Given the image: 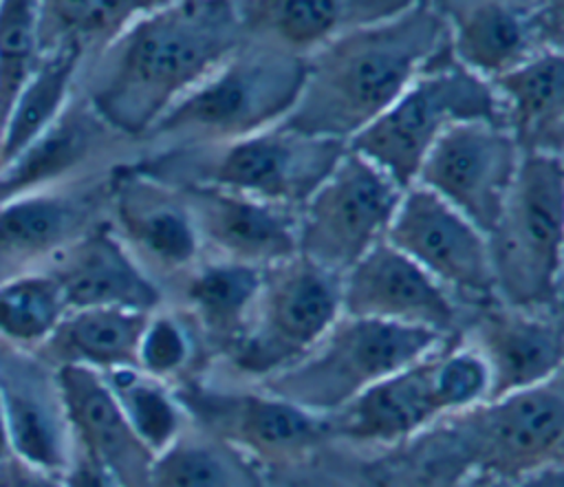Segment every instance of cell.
<instances>
[{"instance_id":"cell-9","label":"cell","mask_w":564,"mask_h":487,"mask_svg":"<svg viewBox=\"0 0 564 487\" xmlns=\"http://www.w3.org/2000/svg\"><path fill=\"white\" fill-rule=\"evenodd\" d=\"M401 196L403 190L390 176L346 148L297 209V253L341 278L386 238Z\"/></svg>"},{"instance_id":"cell-30","label":"cell","mask_w":564,"mask_h":487,"mask_svg":"<svg viewBox=\"0 0 564 487\" xmlns=\"http://www.w3.org/2000/svg\"><path fill=\"white\" fill-rule=\"evenodd\" d=\"M145 487H264V483L249 456L189 425L154 456Z\"/></svg>"},{"instance_id":"cell-23","label":"cell","mask_w":564,"mask_h":487,"mask_svg":"<svg viewBox=\"0 0 564 487\" xmlns=\"http://www.w3.org/2000/svg\"><path fill=\"white\" fill-rule=\"evenodd\" d=\"M46 271L57 280L68 311L130 309L154 313L163 306V291L126 251L108 220L79 238Z\"/></svg>"},{"instance_id":"cell-39","label":"cell","mask_w":564,"mask_h":487,"mask_svg":"<svg viewBox=\"0 0 564 487\" xmlns=\"http://www.w3.org/2000/svg\"><path fill=\"white\" fill-rule=\"evenodd\" d=\"M11 458V447H9V434H7V423H4V412L0 403V469L7 465Z\"/></svg>"},{"instance_id":"cell-33","label":"cell","mask_w":564,"mask_h":487,"mask_svg":"<svg viewBox=\"0 0 564 487\" xmlns=\"http://www.w3.org/2000/svg\"><path fill=\"white\" fill-rule=\"evenodd\" d=\"M68 313L51 271H33L0 282V342L37 350Z\"/></svg>"},{"instance_id":"cell-36","label":"cell","mask_w":564,"mask_h":487,"mask_svg":"<svg viewBox=\"0 0 564 487\" xmlns=\"http://www.w3.org/2000/svg\"><path fill=\"white\" fill-rule=\"evenodd\" d=\"M432 390L441 419L485 403L489 372L482 357L469 344H452L447 339L434 357Z\"/></svg>"},{"instance_id":"cell-5","label":"cell","mask_w":564,"mask_h":487,"mask_svg":"<svg viewBox=\"0 0 564 487\" xmlns=\"http://www.w3.org/2000/svg\"><path fill=\"white\" fill-rule=\"evenodd\" d=\"M562 223V156H522L505 209L487 236L498 304L560 315Z\"/></svg>"},{"instance_id":"cell-18","label":"cell","mask_w":564,"mask_h":487,"mask_svg":"<svg viewBox=\"0 0 564 487\" xmlns=\"http://www.w3.org/2000/svg\"><path fill=\"white\" fill-rule=\"evenodd\" d=\"M0 403L11 456L62 476L75 454L57 370L33 350L0 342Z\"/></svg>"},{"instance_id":"cell-22","label":"cell","mask_w":564,"mask_h":487,"mask_svg":"<svg viewBox=\"0 0 564 487\" xmlns=\"http://www.w3.org/2000/svg\"><path fill=\"white\" fill-rule=\"evenodd\" d=\"M55 370L75 450L110 472L123 487H145L154 454L130 428L104 377L79 366Z\"/></svg>"},{"instance_id":"cell-19","label":"cell","mask_w":564,"mask_h":487,"mask_svg":"<svg viewBox=\"0 0 564 487\" xmlns=\"http://www.w3.org/2000/svg\"><path fill=\"white\" fill-rule=\"evenodd\" d=\"M341 315L427 328L449 337L458 304L410 258L377 242L339 278Z\"/></svg>"},{"instance_id":"cell-29","label":"cell","mask_w":564,"mask_h":487,"mask_svg":"<svg viewBox=\"0 0 564 487\" xmlns=\"http://www.w3.org/2000/svg\"><path fill=\"white\" fill-rule=\"evenodd\" d=\"M86 55L75 44L42 53L0 130V170L35 141L70 101Z\"/></svg>"},{"instance_id":"cell-27","label":"cell","mask_w":564,"mask_h":487,"mask_svg":"<svg viewBox=\"0 0 564 487\" xmlns=\"http://www.w3.org/2000/svg\"><path fill=\"white\" fill-rule=\"evenodd\" d=\"M260 278L262 269L203 258L163 291V300L165 293H174L178 313L192 324L198 339L225 355L247 324Z\"/></svg>"},{"instance_id":"cell-37","label":"cell","mask_w":564,"mask_h":487,"mask_svg":"<svg viewBox=\"0 0 564 487\" xmlns=\"http://www.w3.org/2000/svg\"><path fill=\"white\" fill-rule=\"evenodd\" d=\"M64 487H123L110 472L90 461L86 454L75 450L70 465L62 474Z\"/></svg>"},{"instance_id":"cell-15","label":"cell","mask_w":564,"mask_h":487,"mask_svg":"<svg viewBox=\"0 0 564 487\" xmlns=\"http://www.w3.org/2000/svg\"><path fill=\"white\" fill-rule=\"evenodd\" d=\"M562 2H436L454 62L491 82L540 53H562Z\"/></svg>"},{"instance_id":"cell-3","label":"cell","mask_w":564,"mask_h":487,"mask_svg":"<svg viewBox=\"0 0 564 487\" xmlns=\"http://www.w3.org/2000/svg\"><path fill=\"white\" fill-rule=\"evenodd\" d=\"M306 59L273 44L245 40L209 77L183 95L145 132V154L231 143L284 121Z\"/></svg>"},{"instance_id":"cell-10","label":"cell","mask_w":564,"mask_h":487,"mask_svg":"<svg viewBox=\"0 0 564 487\" xmlns=\"http://www.w3.org/2000/svg\"><path fill=\"white\" fill-rule=\"evenodd\" d=\"M467 463L498 478L557 472L564 450L562 375L447 416Z\"/></svg>"},{"instance_id":"cell-25","label":"cell","mask_w":564,"mask_h":487,"mask_svg":"<svg viewBox=\"0 0 564 487\" xmlns=\"http://www.w3.org/2000/svg\"><path fill=\"white\" fill-rule=\"evenodd\" d=\"M436 350L370 386L328 416L333 436L355 443H397L441 421L432 390Z\"/></svg>"},{"instance_id":"cell-24","label":"cell","mask_w":564,"mask_h":487,"mask_svg":"<svg viewBox=\"0 0 564 487\" xmlns=\"http://www.w3.org/2000/svg\"><path fill=\"white\" fill-rule=\"evenodd\" d=\"M410 0H247L236 2L245 40L308 57L335 37L390 18Z\"/></svg>"},{"instance_id":"cell-12","label":"cell","mask_w":564,"mask_h":487,"mask_svg":"<svg viewBox=\"0 0 564 487\" xmlns=\"http://www.w3.org/2000/svg\"><path fill=\"white\" fill-rule=\"evenodd\" d=\"M522 154L505 126L463 121L447 128L423 156L421 185L489 236L516 183Z\"/></svg>"},{"instance_id":"cell-16","label":"cell","mask_w":564,"mask_h":487,"mask_svg":"<svg viewBox=\"0 0 564 487\" xmlns=\"http://www.w3.org/2000/svg\"><path fill=\"white\" fill-rule=\"evenodd\" d=\"M110 172L0 203V282L46 271L106 223Z\"/></svg>"},{"instance_id":"cell-8","label":"cell","mask_w":564,"mask_h":487,"mask_svg":"<svg viewBox=\"0 0 564 487\" xmlns=\"http://www.w3.org/2000/svg\"><path fill=\"white\" fill-rule=\"evenodd\" d=\"M339 315V275L295 253L262 269L247 324L225 357L260 383L302 359Z\"/></svg>"},{"instance_id":"cell-32","label":"cell","mask_w":564,"mask_h":487,"mask_svg":"<svg viewBox=\"0 0 564 487\" xmlns=\"http://www.w3.org/2000/svg\"><path fill=\"white\" fill-rule=\"evenodd\" d=\"M154 2H40V48L75 44L90 59Z\"/></svg>"},{"instance_id":"cell-26","label":"cell","mask_w":564,"mask_h":487,"mask_svg":"<svg viewBox=\"0 0 564 487\" xmlns=\"http://www.w3.org/2000/svg\"><path fill=\"white\" fill-rule=\"evenodd\" d=\"M489 84L520 154L562 156L564 53H540Z\"/></svg>"},{"instance_id":"cell-31","label":"cell","mask_w":564,"mask_h":487,"mask_svg":"<svg viewBox=\"0 0 564 487\" xmlns=\"http://www.w3.org/2000/svg\"><path fill=\"white\" fill-rule=\"evenodd\" d=\"M101 377L130 428L154 456L167 450L192 425L176 392L139 368H119Z\"/></svg>"},{"instance_id":"cell-13","label":"cell","mask_w":564,"mask_h":487,"mask_svg":"<svg viewBox=\"0 0 564 487\" xmlns=\"http://www.w3.org/2000/svg\"><path fill=\"white\" fill-rule=\"evenodd\" d=\"M383 240L441 284L456 304L478 309L496 302L487 236L425 187L403 190Z\"/></svg>"},{"instance_id":"cell-38","label":"cell","mask_w":564,"mask_h":487,"mask_svg":"<svg viewBox=\"0 0 564 487\" xmlns=\"http://www.w3.org/2000/svg\"><path fill=\"white\" fill-rule=\"evenodd\" d=\"M0 487H64V485H62V476L40 472L11 456L7 465L0 469Z\"/></svg>"},{"instance_id":"cell-28","label":"cell","mask_w":564,"mask_h":487,"mask_svg":"<svg viewBox=\"0 0 564 487\" xmlns=\"http://www.w3.org/2000/svg\"><path fill=\"white\" fill-rule=\"evenodd\" d=\"M148 317L150 313L130 309H75L33 353L53 368L79 366L99 375L137 368V350Z\"/></svg>"},{"instance_id":"cell-2","label":"cell","mask_w":564,"mask_h":487,"mask_svg":"<svg viewBox=\"0 0 564 487\" xmlns=\"http://www.w3.org/2000/svg\"><path fill=\"white\" fill-rule=\"evenodd\" d=\"M445 44L443 15L427 0L357 26L306 57L302 90L280 126L348 145Z\"/></svg>"},{"instance_id":"cell-21","label":"cell","mask_w":564,"mask_h":487,"mask_svg":"<svg viewBox=\"0 0 564 487\" xmlns=\"http://www.w3.org/2000/svg\"><path fill=\"white\" fill-rule=\"evenodd\" d=\"M489 372L487 401H496L562 375V320L491 302L478 306L467 342Z\"/></svg>"},{"instance_id":"cell-7","label":"cell","mask_w":564,"mask_h":487,"mask_svg":"<svg viewBox=\"0 0 564 487\" xmlns=\"http://www.w3.org/2000/svg\"><path fill=\"white\" fill-rule=\"evenodd\" d=\"M463 121L502 126V112L491 84L454 62L445 44L397 101L348 141V150L408 190L434 141Z\"/></svg>"},{"instance_id":"cell-34","label":"cell","mask_w":564,"mask_h":487,"mask_svg":"<svg viewBox=\"0 0 564 487\" xmlns=\"http://www.w3.org/2000/svg\"><path fill=\"white\" fill-rule=\"evenodd\" d=\"M40 57V2L0 0V130Z\"/></svg>"},{"instance_id":"cell-1","label":"cell","mask_w":564,"mask_h":487,"mask_svg":"<svg viewBox=\"0 0 564 487\" xmlns=\"http://www.w3.org/2000/svg\"><path fill=\"white\" fill-rule=\"evenodd\" d=\"M242 42L236 2L156 0L82 64L77 90L106 123L141 143Z\"/></svg>"},{"instance_id":"cell-6","label":"cell","mask_w":564,"mask_h":487,"mask_svg":"<svg viewBox=\"0 0 564 487\" xmlns=\"http://www.w3.org/2000/svg\"><path fill=\"white\" fill-rule=\"evenodd\" d=\"M447 339L427 328L339 315L302 359L258 388L311 414L333 416L370 386L423 359Z\"/></svg>"},{"instance_id":"cell-14","label":"cell","mask_w":564,"mask_h":487,"mask_svg":"<svg viewBox=\"0 0 564 487\" xmlns=\"http://www.w3.org/2000/svg\"><path fill=\"white\" fill-rule=\"evenodd\" d=\"M174 392L192 425L234 445L253 463L302 461L333 436L328 416L311 414L262 388L225 392L187 386Z\"/></svg>"},{"instance_id":"cell-11","label":"cell","mask_w":564,"mask_h":487,"mask_svg":"<svg viewBox=\"0 0 564 487\" xmlns=\"http://www.w3.org/2000/svg\"><path fill=\"white\" fill-rule=\"evenodd\" d=\"M106 220L161 291L205 258L181 190L143 172L134 161L110 172Z\"/></svg>"},{"instance_id":"cell-35","label":"cell","mask_w":564,"mask_h":487,"mask_svg":"<svg viewBox=\"0 0 564 487\" xmlns=\"http://www.w3.org/2000/svg\"><path fill=\"white\" fill-rule=\"evenodd\" d=\"M196 331L178 311L156 309L150 313L141 333L137 368L163 383L178 379L192 368L196 359Z\"/></svg>"},{"instance_id":"cell-17","label":"cell","mask_w":564,"mask_h":487,"mask_svg":"<svg viewBox=\"0 0 564 487\" xmlns=\"http://www.w3.org/2000/svg\"><path fill=\"white\" fill-rule=\"evenodd\" d=\"M139 141L106 123L75 88L59 117L0 170V203L108 174Z\"/></svg>"},{"instance_id":"cell-4","label":"cell","mask_w":564,"mask_h":487,"mask_svg":"<svg viewBox=\"0 0 564 487\" xmlns=\"http://www.w3.org/2000/svg\"><path fill=\"white\" fill-rule=\"evenodd\" d=\"M346 148L278 123L231 143L143 154L134 163L172 185H209L297 212Z\"/></svg>"},{"instance_id":"cell-20","label":"cell","mask_w":564,"mask_h":487,"mask_svg":"<svg viewBox=\"0 0 564 487\" xmlns=\"http://www.w3.org/2000/svg\"><path fill=\"white\" fill-rule=\"evenodd\" d=\"M205 258L267 269L297 253L295 209L209 185H176Z\"/></svg>"}]
</instances>
